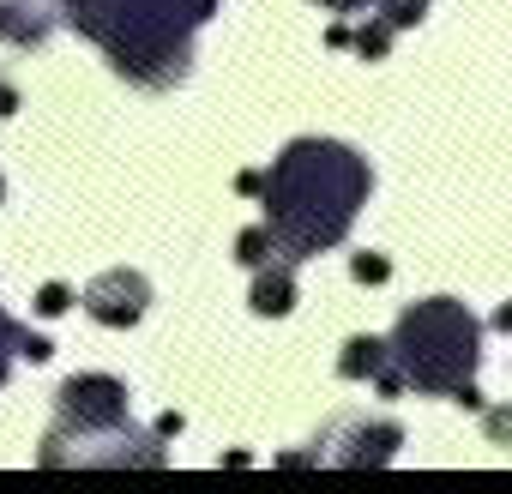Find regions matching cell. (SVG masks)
<instances>
[{
    "mask_svg": "<svg viewBox=\"0 0 512 494\" xmlns=\"http://www.w3.org/2000/svg\"><path fill=\"white\" fill-rule=\"evenodd\" d=\"M67 308H73V290H67V284H43V290H37V314H43V320L67 314Z\"/></svg>",
    "mask_w": 512,
    "mask_h": 494,
    "instance_id": "obj_9",
    "label": "cell"
},
{
    "mask_svg": "<svg viewBox=\"0 0 512 494\" xmlns=\"http://www.w3.org/2000/svg\"><path fill=\"white\" fill-rule=\"evenodd\" d=\"M494 320H500V326H506V332H512V302H506V308H500V314H494Z\"/></svg>",
    "mask_w": 512,
    "mask_h": 494,
    "instance_id": "obj_16",
    "label": "cell"
},
{
    "mask_svg": "<svg viewBox=\"0 0 512 494\" xmlns=\"http://www.w3.org/2000/svg\"><path fill=\"white\" fill-rule=\"evenodd\" d=\"M272 247H278L272 223H266V229H247V235L235 241V260H241V266H266V260H272Z\"/></svg>",
    "mask_w": 512,
    "mask_h": 494,
    "instance_id": "obj_8",
    "label": "cell"
},
{
    "mask_svg": "<svg viewBox=\"0 0 512 494\" xmlns=\"http://www.w3.org/2000/svg\"><path fill=\"white\" fill-rule=\"evenodd\" d=\"M253 308H260V314H290V308H296V278H290V266L260 272V284H253Z\"/></svg>",
    "mask_w": 512,
    "mask_h": 494,
    "instance_id": "obj_6",
    "label": "cell"
},
{
    "mask_svg": "<svg viewBox=\"0 0 512 494\" xmlns=\"http://www.w3.org/2000/svg\"><path fill=\"white\" fill-rule=\"evenodd\" d=\"M428 13V0H386V25H416Z\"/></svg>",
    "mask_w": 512,
    "mask_h": 494,
    "instance_id": "obj_10",
    "label": "cell"
},
{
    "mask_svg": "<svg viewBox=\"0 0 512 494\" xmlns=\"http://www.w3.org/2000/svg\"><path fill=\"white\" fill-rule=\"evenodd\" d=\"M488 434H494V440H512V410H494V416H488Z\"/></svg>",
    "mask_w": 512,
    "mask_h": 494,
    "instance_id": "obj_13",
    "label": "cell"
},
{
    "mask_svg": "<svg viewBox=\"0 0 512 494\" xmlns=\"http://www.w3.org/2000/svg\"><path fill=\"white\" fill-rule=\"evenodd\" d=\"M350 43H356L362 55H386V25H362V31H356Z\"/></svg>",
    "mask_w": 512,
    "mask_h": 494,
    "instance_id": "obj_11",
    "label": "cell"
},
{
    "mask_svg": "<svg viewBox=\"0 0 512 494\" xmlns=\"http://www.w3.org/2000/svg\"><path fill=\"white\" fill-rule=\"evenodd\" d=\"M13 109H19V91H13V85H0V121H7Z\"/></svg>",
    "mask_w": 512,
    "mask_h": 494,
    "instance_id": "obj_15",
    "label": "cell"
},
{
    "mask_svg": "<svg viewBox=\"0 0 512 494\" xmlns=\"http://www.w3.org/2000/svg\"><path fill=\"white\" fill-rule=\"evenodd\" d=\"M0 199H7V181H0Z\"/></svg>",
    "mask_w": 512,
    "mask_h": 494,
    "instance_id": "obj_18",
    "label": "cell"
},
{
    "mask_svg": "<svg viewBox=\"0 0 512 494\" xmlns=\"http://www.w3.org/2000/svg\"><path fill=\"white\" fill-rule=\"evenodd\" d=\"M344 380H368V374H386V344L380 338H350L344 344V362H338Z\"/></svg>",
    "mask_w": 512,
    "mask_h": 494,
    "instance_id": "obj_7",
    "label": "cell"
},
{
    "mask_svg": "<svg viewBox=\"0 0 512 494\" xmlns=\"http://www.w3.org/2000/svg\"><path fill=\"white\" fill-rule=\"evenodd\" d=\"M127 422V386L109 374H79L61 386V428L67 434H109Z\"/></svg>",
    "mask_w": 512,
    "mask_h": 494,
    "instance_id": "obj_3",
    "label": "cell"
},
{
    "mask_svg": "<svg viewBox=\"0 0 512 494\" xmlns=\"http://www.w3.org/2000/svg\"><path fill=\"white\" fill-rule=\"evenodd\" d=\"M392 350L404 356V380H416L422 392H464L470 368H476V320L458 302H422L398 320Z\"/></svg>",
    "mask_w": 512,
    "mask_h": 494,
    "instance_id": "obj_2",
    "label": "cell"
},
{
    "mask_svg": "<svg viewBox=\"0 0 512 494\" xmlns=\"http://www.w3.org/2000/svg\"><path fill=\"white\" fill-rule=\"evenodd\" d=\"M320 7H362V0H320Z\"/></svg>",
    "mask_w": 512,
    "mask_h": 494,
    "instance_id": "obj_17",
    "label": "cell"
},
{
    "mask_svg": "<svg viewBox=\"0 0 512 494\" xmlns=\"http://www.w3.org/2000/svg\"><path fill=\"white\" fill-rule=\"evenodd\" d=\"M145 302H151V284H145L139 272H103V278L85 290V314H91L97 326H133V320L145 314Z\"/></svg>",
    "mask_w": 512,
    "mask_h": 494,
    "instance_id": "obj_4",
    "label": "cell"
},
{
    "mask_svg": "<svg viewBox=\"0 0 512 494\" xmlns=\"http://www.w3.org/2000/svg\"><path fill=\"white\" fill-rule=\"evenodd\" d=\"M386 272H392V266H386L380 254H356V278H362V284H386Z\"/></svg>",
    "mask_w": 512,
    "mask_h": 494,
    "instance_id": "obj_12",
    "label": "cell"
},
{
    "mask_svg": "<svg viewBox=\"0 0 512 494\" xmlns=\"http://www.w3.org/2000/svg\"><path fill=\"white\" fill-rule=\"evenodd\" d=\"M31 13H37L31 0H0V37L19 43V49H37L49 37V19H31Z\"/></svg>",
    "mask_w": 512,
    "mask_h": 494,
    "instance_id": "obj_5",
    "label": "cell"
},
{
    "mask_svg": "<svg viewBox=\"0 0 512 494\" xmlns=\"http://www.w3.org/2000/svg\"><path fill=\"white\" fill-rule=\"evenodd\" d=\"M368 193V169L350 145L332 139H302L278 157V169L266 175V205H272V235L290 254H320L332 247L356 205Z\"/></svg>",
    "mask_w": 512,
    "mask_h": 494,
    "instance_id": "obj_1",
    "label": "cell"
},
{
    "mask_svg": "<svg viewBox=\"0 0 512 494\" xmlns=\"http://www.w3.org/2000/svg\"><path fill=\"white\" fill-rule=\"evenodd\" d=\"M235 187H241V193H266V175H260V169H247V175H241Z\"/></svg>",
    "mask_w": 512,
    "mask_h": 494,
    "instance_id": "obj_14",
    "label": "cell"
}]
</instances>
